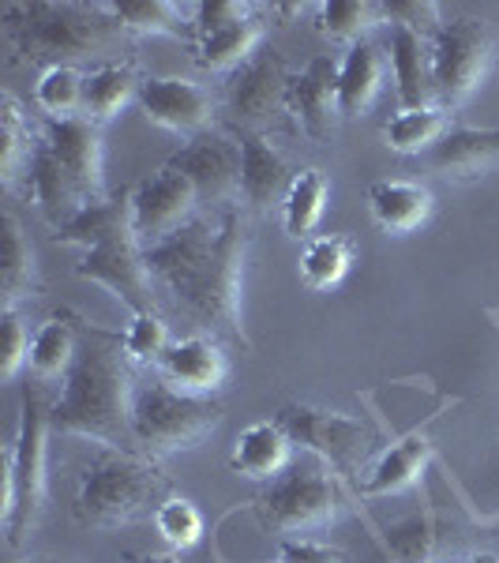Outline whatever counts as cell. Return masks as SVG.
<instances>
[{
  "label": "cell",
  "mask_w": 499,
  "mask_h": 563,
  "mask_svg": "<svg viewBox=\"0 0 499 563\" xmlns=\"http://www.w3.org/2000/svg\"><path fill=\"white\" fill-rule=\"evenodd\" d=\"M278 563H346L339 549L308 538H282V549H278Z\"/></svg>",
  "instance_id": "cell-42"
},
{
  "label": "cell",
  "mask_w": 499,
  "mask_h": 563,
  "mask_svg": "<svg viewBox=\"0 0 499 563\" xmlns=\"http://www.w3.org/2000/svg\"><path fill=\"white\" fill-rule=\"evenodd\" d=\"M113 20L124 34H166V38L196 42V4L180 8L174 0H109Z\"/></svg>",
  "instance_id": "cell-27"
},
{
  "label": "cell",
  "mask_w": 499,
  "mask_h": 563,
  "mask_svg": "<svg viewBox=\"0 0 499 563\" xmlns=\"http://www.w3.org/2000/svg\"><path fill=\"white\" fill-rule=\"evenodd\" d=\"M31 357V327L23 323L20 308H4V379L12 384Z\"/></svg>",
  "instance_id": "cell-41"
},
{
  "label": "cell",
  "mask_w": 499,
  "mask_h": 563,
  "mask_svg": "<svg viewBox=\"0 0 499 563\" xmlns=\"http://www.w3.org/2000/svg\"><path fill=\"white\" fill-rule=\"evenodd\" d=\"M34 289V249L15 214H4V244H0V294L4 308H20Z\"/></svg>",
  "instance_id": "cell-32"
},
{
  "label": "cell",
  "mask_w": 499,
  "mask_h": 563,
  "mask_svg": "<svg viewBox=\"0 0 499 563\" xmlns=\"http://www.w3.org/2000/svg\"><path fill=\"white\" fill-rule=\"evenodd\" d=\"M140 113L154 129H166L177 135H203L214 121V95L196 79L185 76H147L140 87Z\"/></svg>",
  "instance_id": "cell-15"
},
{
  "label": "cell",
  "mask_w": 499,
  "mask_h": 563,
  "mask_svg": "<svg viewBox=\"0 0 499 563\" xmlns=\"http://www.w3.org/2000/svg\"><path fill=\"white\" fill-rule=\"evenodd\" d=\"M26 180H31V192H34V203H38L42 218L57 233L65 230L68 222H76L90 207L84 188L71 180L68 169L57 162V154L45 147V140L38 143V151H34L31 166H26Z\"/></svg>",
  "instance_id": "cell-20"
},
{
  "label": "cell",
  "mask_w": 499,
  "mask_h": 563,
  "mask_svg": "<svg viewBox=\"0 0 499 563\" xmlns=\"http://www.w3.org/2000/svg\"><path fill=\"white\" fill-rule=\"evenodd\" d=\"M289 76L282 53L256 49L225 79V113L237 132H263L289 109Z\"/></svg>",
  "instance_id": "cell-9"
},
{
  "label": "cell",
  "mask_w": 499,
  "mask_h": 563,
  "mask_svg": "<svg viewBox=\"0 0 499 563\" xmlns=\"http://www.w3.org/2000/svg\"><path fill=\"white\" fill-rule=\"evenodd\" d=\"M326 196H331V185H326L323 169H301V174H293L282 196V230L289 238L312 241L315 225L323 222Z\"/></svg>",
  "instance_id": "cell-30"
},
{
  "label": "cell",
  "mask_w": 499,
  "mask_h": 563,
  "mask_svg": "<svg viewBox=\"0 0 499 563\" xmlns=\"http://www.w3.org/2000/svg\"><path fill=\"white\" fill-rule=\"evenodd\" d=\"M462 563H499V556H492V552H474V556H466Z\"/></svg>",
  "instance_id": "cell-44"
},
{
  "label": "cell",
  "mask_w": 499,
  "mask_h": 563,
  "mask_svg": "<svg viewBox=\"0 0 499 563\" xmlns=\"http://www.w3.org/2000/svg\"><path fill=\"white\" fill-rule=\"evenodd\" d=\"M140 87H143V79L132 60L95 68L84 84V117L102 129L109 117L121 113V106H129L132 98H140Z\"/></svg>",
  "instance_id": "cell-28"
},
{
  "label": "cell",
  "mask_w": 499,
  "mask_h": 563,
  "mask_svg": "<svg viewBox=\"0 0 499 563\" xmlns=\"http://www.w3.org/2000/svg\"><path fill=\"white\" fill-rule=\"evenodd\" d=\"M162 493H166V477L158 474L154 459L106 448L84 470L71 515L87 530H117L140 515L158 511Z\"/></svg>",
  "instance_id": "cell-4"
},
{
  "label": "cell",
  "mask_w": 499,
  "mask_h": 563,
  "mask_svg": "<svg viewBox=\"0 0 499 563\" xmlns=\"http://www.w3.org/2000/svg\"><path fill=\"white\" fill-rule=\"evenodd\" d=\"M421 162L440 177H485L499 166V129H447Z\"/></svg>",
  "instance_id": "cell-19"
},
{
  "label": "cell",
  "mask_w": 499,
  "mask_h": 563,
  "mask_svg": "<svg viewBox=\"0 0 499 563\" xmlns=\"http://www.w3.org/2000/svg\"><path fill=\"white\" fill-rule=\"evenodd\" d=\"M218 424H222V406L211 398L185 395V390L169 387L166 379L135 387L132 435L140 455L166 459L177 451H192Z\"/></svg>",
  "instance_id": "cell-6"
},
{
  "label": "cell",
  "mask_w": 499,
  "mask_h": 563,
  "mask_svg": "<svg viewBox=\"0 0 499 563\" xmlns=\"http://www.w3.org/2000/svg\"><path fill=\"white\" fill-rule=\"evenodd\" d=\"M31 563H49V560H31Z\"/></svg>",
  "instance_id": "cell-45"
},
{
  "label": "cell",
  "mask_w": 499,
  "mask_h": 563,
  "mask_svg": "<svg viewBox=\"0 0 499 563\" xmlns=\"http://www.w3.org/2000/svg\"><path fill=\"white\" fill-rule=\"evenodd\" d=\"M496 57V31L488 20L458 15L443 23L432 38V87L435 106H462L485 84L488 65Z\"/></svg>",
  "instance_id": "cell-8"
},
{
  "label": "cell",
  "mask_w": 499,
  "mask_h": 563,
  "mask_svg": "<svg viewBox=\"0 0 499 563\" xmlns=\"http://www.w3.org/2000/svg\"><path fill=\"white\" fill-rule=\"evenodd\" d=\"M154 368H158V379H166L169 387L199 398H211L218 387H225V376H230V361H225L222 342L214 334L174 339Z\"/></svg>",
  "instance_id": "cell-16"
},
{
  "label": "cell",
  "mask_w": 499,
  "mask_h": 563,
  "mask_svg": "<svg viewBox=\"0 0 499 563\" xmlns=\"http://www.w3.org/2000/svg\"><path fill=\"white\" fill-rule=\"evenodd\" d=\"M241 143V199L252 211H263L267 203H275L278 196H286L289 180V162L286 154L275 147L263 132H237Z\"/></svg>",
  "instance_id": "cell-21"
},
{
  "label": "cell",
  "mask_w": 499,
  "mask_h": 563,
  "mask_svg": "<svg viewBox=\"0 0 499 563\" xmlns=\"http://www.w3.org/2000/svg\"><path fill=\"white\" fill-rule=\"evenodd\" d=\"M79 353V331L68 323V316H49L45 323H38V331L31 334V357L26 368L38 384H49L57 376H68L71 361Z\"/></svg>",
  "instance_id": "cell-29"
},
{
  "label": "cell",
  "mask_w": 499,
  "mask_h": 563,
  "mask_svg": "<svg viewBox=\"0 0 499 563\" xmlns=\"http://www.w3.org/2000/svg\"><path fill=\"white\" fill-rule=\"evenodd\" d=\"M166 166L192 180L199 207L233 203V199H241V143H237V135H222V132L192 135Z\"/></svg>",
  "instance_id": "cell-14"
},
{
  "label": "cell",
  "mask_w": 499,
  "mask_h": 563,
  "mask_svg": "<svg viewBox=\"0 0 499 563\" xmlns=\"http://www.w3.org/2000/svg\"><path fill=\"white\" fill-rule=\"evenodd\" d=\"M289 448H293V440L286 435L282 424L256 421L237 435V443H233L230 470L248 481H275L278 474L289 470Z\"/></svg>",
  "instance_id": "cell-24"
},
{
  "label": "cell",
  "mask_w": 499,
  "mask_h": 563,
  "mask_svg": "<svg viewBox=\"0 0 499 563\" xmlns=\"http://www.w3.org/2000/svg\"><path fill=\"white\" fill-rule=\"evenodd\" d=\"M376 23H384V4L372 0H323L315 4V26L323 38L357 45Z\"/></svg>",
  "instance_id": "cell-35"
},
{
  "label": "cell",
  "mask_w": 499,
  "mask_h": 563,
  "mask_svg": "<svg viewBox=\"0 0 499 563\" xmlns=\"http://www.w3.org/2000/svg\"><path fill=\"white\" fill-rule=\"evenodd\" d=\"M135 563H177V556H166V552H151V556H140Z\"/></svg>",
  "instance_id": "cell-43"
},
{
  "label": "cell",
  "mask_w": 499,
  "mask_h": 563,
  "mask_svg": "<svg viewBox=\"0 0 499 563\" xmlns=\"http://www.w3.org/2000/svg\"><path fill=\"white\" fill-rule=\"evenodd\" d=\"M263 20L241 0H199L192 60L203 71H237L259 49Z\"/></svg>",
  "instance_id": "cell-10"
},
{
  "label": "cell",
  "mask_w": 499,
  "mask_h": 563,
  "mask_svg": "<svg viewBox=\"0 0 499 563\" xmlns=\"http://www.w3.org/2000/svg\"><path fill=\"white\" fill-rule=\"evenodd\" d=\"M49 406H45L42 384L26 379L20 398V435L8 451L4 470V530L8 544L20 549L38 526L42 499H45V448H49Z\"/></svg>",
  "instance_id": "cell-5"
},
{
  "label": "cell",
  "mask_w": 499,
  "mask_h": 563,
  "mask_svg": "<svg viewBox=\"0 0 499 563\" xmlns=\"http://www.w3.org/2000/svg\"><path fill=\"white\" fill-rule=\"evenodd\" d=\"M248 252V230L241 211H225L218 225L192 218L174 238L143 249L151 278L214 339L252 346L241 320V271Z\"/></svg>",
  "instance_id": "cell-1"
},
{
  "label": "cell",
  "mask_w": 499,
  "mask_h": 563,
  "mask_svg": "<svg viewBox=\"0 0 499 563\" xmlns=\"http://www.w3.org/2000/svg\"><path fill=\"white\" fill-rule=\"evenodd\" d=\"M4 31L23 60L42 68L76 65L95 53H113L124 42V26L109 4L84 0H12L4 4Z\"/></svg>",
  "instance_id": "cell-3"
},
{
  "label": "cell",
  "mask_w": 499,
  "mask_h": 563,
  "mask_svg": "<svg viewBox=\"0 0 499 563\" xmlns=\"http://www.w3.org/2000/svg\"><path fill=\"white\" fill-rule=\"evenodd\" d=\"M38 143H31V124H26L20 102L12 95H0V177L12 185L23 166H31Z\"/></svg>",
  "instance_id": "cell-37"
},
{
  "label": "cell",
  "mask_w": 499,
  "mask_h": 563,
  "mask_svg": "<svg viewBox=\"0 0 499 563\" xmlns=\"http://www.w3.org/2000/svg\"><path fill=\"white\" fill-rule=\"evenodd\" d=\"M129 203H132L135 241H140L143 249H151V244L174 238L177 230H185V225L192 222L199 196L185 174L162 166L158 174H151L147 180H140V185L132 188Z\"/></svg>",
  "instance_id": "cell-13"
},
{
  "label": "cell",
  "mask_w": 499,
  "mask_h": 563,
  "mask_svg": "<svg viewBox=\"0 0 499 563\" xmlns=\"http://www.w3.org/2000/svg\"><path fill=\"white\" fill-rule=\"evenodd\" d=\"M76 275L109 289L132 316L154 312V294H151L154 278L147 271V260H143V244L135 241L132 230L87 249L84 260L76 263Z\"/></svg>",
  "instance_id": "cell-12"
},
{
  "label": "cell",
  "mask_w": 499,
  "mask_h": 563,
  "mask_svg": "<svg viewBox=\"0 0 499 563\" xmlns=\"http://www.w3.org/2000/svg\"><path fill=\"white\" fill-rule=\"evenodd\" d=\"M169 327L158 312H140L132 316V323L121 331V346L129 353V361H140V365H158V357L169 346Z\"/></svg>",
  "instance_id": "cell-39"
},
{
  "label": "cell",
  "mask_w": 499,
  "mask_h": 563,
  "mask_svg": "<svg viewBox=\"0 0 499 563\" xmlns=\"http://www.w3.org/2000/svg\"><path fill=\"white\" fill-rule=\"evenodd\" d=\"M443 132H447V113L440 106L398 109L391 121L384 124L387 147L398 154H417V158H424L443 140Z\"/></svg>",
  "instance_id": "cell-33"
},
{
  "label": "cell",
  "mask_w": 499,
  "mask_h": 563,
  "mask_svg": "<svg viewBox=\"0 0 499 563\" xmlns=\"http://www.w3.org/2000/svg\"><path fill=\"white\" fill-rule=\"evenodd\" d=\"M84 84H87V76L76 65L42 68L38 84H34V106H38L49 121L84 117Z\"/></svg>",
  "instance_id": "cell-36"
},
{
  "label": "cell",
  "mask_w": 499,
  "mask_h": 563,
  "mask_svg": "<svg viewBox=\"0 0 499 563\" xmlns=\"http://www.w3.org/2000/svg\"><path fill=\"white\" fill-rule=\"evenodd\" d=\"M124 230H132L129 192L109 196V199H102V203H90L87 211L76 218V222H68L65 230L57 233V241L60 244H76V249L87 252V249H95V244L117 238V233H124Z\"/></svg>",
  "instance_id": "cell-31"
},
{
  "label": "cell",
  "mask_w": 499,
  "mask_h": 563,
  "mask_svg": "<svg viewBox=\"0 0 499 563\" xmlns=\"http://www.w3.org/2000/svg\"><path fill=\"white\" fill-rule=\"evenodd\" d=\"M368 207L379 230L413 233L432 214V192L417 180H376L368 188Z\"/></svg>",
  "instance_id": "cell-26"
},
{
  "label": "cell",
  "mask_w": 499,
  "mask_h": 563,
  "mask_svg": "<svg viewBox=\"0 0 499 563\" xmlns=\"http://www.w3.org/2000/svg\"><path fill=\"white\" fill-rule=\"evenodd\" d=\"M252 511L267 530L282 533V538H297V533L304 538V533H315L339 519L342 488L326 474L323 459L289 462L286 474L267 481V488L252 499Z\"/></svg>",
  "instance_id": "cell-7"
},
{
  "label": "cell",
  "mask_w": 499,
  "mask_h": 563,
  "mask_svg": "<svg viewBox=\"0 0 499 563\" xmlns=\"http://www.w3.org/2000/svg\"><path fill=\"white\" fill-rule=\"evenodd\" d=\"M132 398L135 387L121 334L90 327L79 334V353L60 384L57 402L49 406V424L60 435L95 440L113 451H135Z\"/></svg>",
  "instance_id": "cell-2"
},
{
  "label": "cell",
  "mask_w": 499,
  "mask_h": 563,
  "mask_svg": "<svg viewBox=\"0 0 499 563\" xmlns=\"http://www.w3.org/2000/svg\"><path fill=\"white\" fill-rule=\"evenodd\" d=\"M387 549L398 563H432L435 526L429 515H410V519L387 526Z\"/></svg>",
  "instance_id": "cell-40"
},
{
  "label": "cell",
  "mask_w": 499,
  "mask_h": 563,
  "mask_svg": "<svg viewBox=\"0 0 499 563\" xmlns=\"http://www.w3.org/2000/svg\"><path fill=\"white\" fill-rule=\"evenodd\" d=\"M350 263H353V244L346 238H339V233H320V238L304 241L297 267H301V282L308 289H331L346 278Z\"/></svg>",
  "instance_id": "cell-34"
},
{
  "label": "cell",
  "mask_w": 499,
  "mask_h": 563,
  "mask_svg": "<svg viewBox=\"0 0 499 563\" xmlns=\"http://www.w3.org/2000/svg\"><path fill=\"white\" fill-rule=\"evenodd\" d=\"M275 421L282 424L289 440L304 443L315 459H323L339 474H353L372 443V429L361 417L320 410V406H286Z\"/></svg>",
  "instance_id": "cell-11"
},
{
  "label": "cell",
  "mask_w": 499,
  "mask_h": 563,
  "mask_svg": "<svg viewBox=\"0 0 499 563\" xmlns=\"http://www.w3.org/2000/svg\"><path fill=\"white\" fill-rule=\"evenodd\" d=\"M391 71L398 87V106L421 109L435 106L432 87V38L413 26H391Z\"/></svg>",
  "instance_id": "cell-22"
},
{
  "label": "cell",
  "mask_w": 499,
  "mask_h": 563,
  "mask_svg": "<svg viewBox=\"0 0 499 563\" xmlns=\"http://www.w3.org/2000/svg\"><path fill=\"white\" fill-rule=\"evenodd\" d=\"M432 459V440L424 435L421 429L402 435L398 443L384 451L372 466L365 470L361 477V496L376 499V496H395V493H406L410 485H417V477L424 474Z\"/></svg>",
  "instance_id": "cell-23"
},
{
  "label": "cell",
  "mask_w": 499,
  "mask_h": 563,
  "mask_svg": "<svg viewBox=\"0 0 499 563\" xmlns=\"http://www.w3.org/2000/svg\"><path fill=\"white\" fill-rule=\"evenodd\" d=\"M154 530H158V538L174 552L192 549L199 541V533H203V515H199V507L192 499H180V496L162 499L158 511H154Z\"/></svg>",
  "instance_id": "cell-38"
},
{
  "label": "cell",
  "mask_w": 499,
  "mask_h": 563,
  "mask_svg": "<svg viewBox=\"0 0 499 563\" xmlns=\"http://www.w3.org/2000/svg\"><path fill=\"white\" fill-rule=\"evenodd\" d=\"M45 147L57 154V162L68 169L71 180L84 188L90 203H102L106 177H102V129L87 117H68V121L45 124Z\"/></svg>",
  "instance_id": "cell-17"
},
{
  "label": "cell",
  "mask_w": 499,
  "mask_h": 563,
  "mask_svg": "<svg viewBox=\"0 0 499 563\" xmlns=\"http://www.w3.org/2000/svg\"><path fill=\"white\" fill-rule=\"evenodd\" d=\"M289 113L297 117L308 140H331L334 121H339V65L331 57L320 53L289 76Z\"/></svg>",
  "instance_id": "cell-18"
},
{
  "label": "cell",
  "mask_w": 499,
  "mask_h": 563,
  "mask_svg": "<svg viewBox=\"0 0 499 563\" xmlns=\"http://www.w3.org/2000/svg\"><path fill=\"white\" fill-rule=\"evenodd\" d=\"M384 87V53L376 42H357L339 65V117H361Z\"/></svg>",
  "instance_id": "cell-25"
}]
</instances>
